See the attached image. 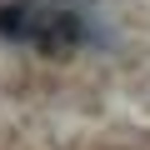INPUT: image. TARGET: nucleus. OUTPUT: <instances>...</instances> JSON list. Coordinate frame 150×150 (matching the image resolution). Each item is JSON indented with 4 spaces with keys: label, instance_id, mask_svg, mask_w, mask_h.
Instances as JSON below:
<instances>
[{
    "label": "nucleus",
    "instance_id": "nucleus-1",
    "mask_svg": "<svg viewBox=\"0 0 150 150\" xmlns=\"http://www.w3.org/2000/svg\"><path fill=\"white\" fill-rule=\"evenodd\" d=\"M0 120H150V0H0Z\"/></svg>",
    "mask_w": 150,
    "mask_h": 150
},
{
    "label": "nucleus",
    "instance_id": "nucleus-2",
    "mask_svg": "<svg viewBox=\"0 0 150 150\" xmlns=\"http://www.w3.org/2000/svg\"><path fill=\"white\" fill-rule=\"evenodd\" d=\"M0 150H150V120H130V125H10L0 120Z\"/></svg>",
    "mask_w": 150,
    "mask_h": 150
}]
</instances>
